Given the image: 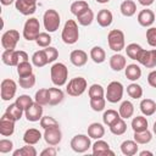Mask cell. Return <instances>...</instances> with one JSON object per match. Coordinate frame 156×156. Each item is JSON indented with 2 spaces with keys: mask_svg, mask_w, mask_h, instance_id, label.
<instances>
[{
  "mask_svg": "<svg viewBox=\"0 0 156 156\" xmlns=\"http://www.w3.org/2000/svg\"><path fill=\"white\" fill-rule=\"evenodd\" d=\"M12 156H37V150L34 146L27 144L26 146H22L21 149L12 152Z\"/></svg>",
  "mask_w": 156,
  "mask_h": 156,
  "instance_id": "44",
  "label": "cell"
},
{
  "mask_svg": "<svg viewBox=\"0 0 156 156\" xmlns=\"http://www.w3.org/2000/svg\"><path fill=\"white\" fill-rule=\"evenodd\" d=\"M107 43L112 51L119 52L126 48V40H124V33L119 29H112L107 34Z\"/></svg>",
  "mask_w": 156,
  "mask_h": 156,
  "instance_id": "4",
  "label": "cell"
},
{
  "mask_svg": "<svg viewBox=\"0 0 156 156\" xmlns=\"http://www.w3.org/2000/svg\"><path fill=\"white\" fill-rule=\"evenodd\" d=\"M118 112H119V116H121L123 119H128V118H130V117L133 116V113H134V105H133L130 101L126 100V101H123V102L121 104Z\"/></svg>",
  "mask_w": 156,
  "mask_h": 156,
  "instance_id": "30",
  "label": "cell"
},
{
  "mask_svg": "<svg viewBox=\"0 0 156 156\" xmlns=\"http://www.w3.org/2000/svg\"><path fill=\"white\" fill-rule=\"evenodd\" d=\"M90 58L95 63H102L106 60V52L101 46H94L90 50Z\"/></svg>",
  "mask_w": 156,
  "mask_h": 156,
  "instance_id": "32",
  "label": "cell"
},
{
  "mask_svg": "<svg viewBox=\"0 0 156 156\" xmlns=\"http://www.w3.org/2000/svg\"><path fill=\"white\" fill-rule=\"evenodd\" d=\"M87 9H89V5H88V2H87V1H84V0L74 1V2H72L71 7H69L71 12H72L74 16H78L79 13H82L83 11H85Z\"/></svg>",
  "mask_w": 156,
  "mask_h": 156,
  "instance_id": "40",
  "label": "cell"
},
{
  "mask_svg": "<svg viewBox=\"0 0 156 156\" xmlns=\"http://www.w3.org/2000/svg\"><path fill=\"white\" fill-rule=\"evenodd\" d=\"M69 61L72 62V65H74L76 67H82L87 63L88 61V54L83 50H73L69 54Z\"/></svg>",
  "mask_w": 156,
  "mask_h": 156,
  "instance_id": "17",
  "label": "cell"
},
{
  "mask_svg": "<svg viewBox=\"0 0 156 156\" xmlns=\"http://www.w3.org/2000/svg\"><path fill=\"white\" fill-rule=\"evenodd\" d=\"M15 119H12L6 113L0 118V134L2 136H10L15 132Z\"/></svg>",
  "mask_w": 156,
  "mask_h": 156,
  "instance_id": "16",
  "label": "cell"
},
{
  "mask_svg": "<svg viewBox=\"0 0 156 156\" xmlns=\"http://www.w3.org/2000/svg\"><path fill=\"white\" fill-rule=\"evenodd\" d=\"M96 1H98L99 4H107L110 0H96Z\"/></svg>",
  "mask_w": 156,
  "mask_h": 156,
  "instance_id": "58",
  "label": "cell"
},
{
  "mask_svg": "<svg viewBox=\"0 0 156 156\" xmlns=\"http://www.w3.org/2000/svg\"><path fill=\"white\" fill-rule=\"evenodd\" d=\"M154 1H155V0H138V2H139L140 5H143V6H145V7H147V6L152 5V4H154Z\"/></svg>",
  "mask_w": 156,
  "mask_h": 156,
  "instance_id": "55",
  "label": "cell"
},
{
  "mask_svg": "<svg viewBox=\"0 0 156 156\" xmlns=\"http://www.w3.org/2000/svg\"><path fill=\"white\" fill-rule=\"evenodd\" d=\"M126 65H127V61H126V57L121 54H115L110 57V67L116 71V72H119L122 71L123 68H126Z\"/></svg>",
  "mask_w": 156,
  "mask_h": 156,
  "instance_id": "22",
  "label": "cell"
},
{
  "mask_svg": "<svg viewBox=\"0 0 156 156\" xmlns=\"http://www.w3.org/2000/svg\"><path fill=\"white\" fill-rule=\"evenodd\" d=\"M132 129L134 132H143L147 129V119L144 116H136L132 119Z\"/></svg>",
  "mask_w": 156,
  "mask_h": 156,
  "instance_id": "35",
  "label": "cell"
},
{
  "mask_svg": "<svg viewBox=\"0 0 156 156\" xmlns=\"http://www.w3.org/2000/svg\"><path fill=\"white\" fill-rule=\"evenodd\" d=\"M13 149V143L9 139H1L0 140V152L1 154H7L12 151Z\"/></svg>",
  "mask_w": 156,
  "mask_h": 156,
  "instance_id": "52",
  "label": "cell"
},
{
  "mask_svg": "<svg viewBox=\"0 0 156 156\" xmlns=\"http://www.w3.org/2000/svg\"><path fill=\"white\" fill-rule=\"evenodd\" d=\"M63 100V91L60 88H49V105H58Z\"/></svg>",
  "mask_w": 156,
  "mask_h": 156,
  "instance_id": "27",
  "label": "cell"
},
{
  "mask_svg": "<svg viewBox=\"0 0 156 156\" xmlns=\"http://www.w3.org/2000/svg\"><path fill=\"white\" fill-rule=\"evenodd\" d=\"M39 29H40V23H39L38 18L32 17V18L27 20L23 26V38L28 41L35 40L38 38V35L40 34Z\"/></svg>",
  "mask_w": 156,
  "mask_h": 156,
  "instance_id": "6",
  "label": "cell"
},
{
  "mask_svg": "<svg viewBox=\"0 0 156 156\" xmlns=\"http://www.w3.org/2000/svg\"><path fill=\"white\" fill-rule=\"evenodd\" d=\"M91 147H93V155H115V152L110 150V145L101 139H98Z\"/></svg>",
  "mask_w": 156,
  "mask_h": 156,
  "instance_id": "21",
  "label": "cell"
},
{
  "mask_svg": "<svg viewBox=\"0 0 156 156\" xmlns=\"http://www.w3.org/2000/svg\"><path fill=\"white\" fill-rule=\"evenodd\" d=\"M138 62L141 63L144 67L146 68H154L156 67V49H152V50H143L139 58H138Z\"/></svg>",
  "mask_w": 156,
  "mask_h": 156,
  "instance_id": "14",
  "label": "cell"
},
{
  "mask_svg": "<svg viewBox=\"0 0 156 156\" xmlns=\"http://www.w3.org/2000/svg\"><path fill=\"white\" fill-rule=\"evenodd\" d=\"M91 146L90 136L85 134H77L71 140V147L77 154H84Z\"/></svg>",
  "mask_w": 156,
  "mask_h": 156,
  "instance_id": "8",
  "label": "cell"
},
{
  "mask_svg": "<svg viewBox=\"0 0 156 156\" xmlns=\"http://www.w3.org/2000/svg\"><path fill=\"white\" fill-rule=\"evenodd\" d=\"M41 138H43V134L37 128H29L23 134V141L29 145H35L37 143L40 141Z\"/></svg>",
  "mask_w": 156,
  "mask_h": 156,
  "instance_id": "19",
  "label": "cell"
},
{
  "mask_svg": "<svg viewBox=\"0 0 156 156\" xmlns=\"http://www.w3.org/2000/svg\"><path fill=\"white\" fill-rule=\"evenodd\" d=\"M43 22H44V28L46 29V32L52 33V32H56L58 29L61 18H60V15L56 10L49 9L44 12Z\"/></svg>",
  "mask_w": 156,
  "mask_h": 156,
  "instance_id": "5",
  "label": "cell"
},
{
  "mask_svg": "<svg viewBox=\"0 0 156 156\" xmlns=\"http://www.w3.org/2000/svg\"><path fill=\"white\" fill-rule=\"evenodd\" d=\"M24 116L29 122H38L43 117V106L38 102H33L28 108L24 110Z\"/></svg>",
  "mask_w": 156,
  "mask_h": 156,
  "instance_id": "15",
  "label": "cell"
},
{
  "mask_svg": "<svg viewBox=\"0 0 156 156\" xmlns=\"http://www.w3.org/2000/svg\"><path fill=\"white\" fill-rule=\"evenodd\" d=\"M96 21H98V23H99L100 27L106 28V27L111 26V23H112V21H113V15H112V12H111L110 10L102 9V10H100V11L98 12Z\"/></svg>",
  "mask_w": 156,
  "mask_h": 156,
  "instance_id": "20",
  "label": "cell"
},
{
  "mask_svg": "<svg viewBox=\"0 0 156 156\" xmlns=\"http://www.w3.org/2000/svg\"><path fill=\"white\" fill-rule=\"evenodd\" d=\"M127 94L132 99H140L143 96V88L136 83H132L127 87Z\"/></svg>",
  "mask_w": 156,
  "mask_h": 156,
  "instance_id": "41",
  "label": "cell"
},
{
  "mask_svg": "<svg viewBox=\"0 0 156 156\" xmlns=\"http://www.w3.org/2000/svg\"><path fill=\"white\" fill-rule=\"evenodd\" d=\"M138 143L135 140H124L121 144V151L126 156H133L138 152Z\"/></svg>",
  "mask_w": 156,
  "mask_h": 156,
  "instance_id": "25",
  "label": "cell"
},
{
  "mask_svg": "<svg viewBox=\"0 0 156 156\" xmlns=\"http://www.w3.org/2000/svg\"><path fill=\"white\" fill-rule=\"evenodd\" d=\"M43 138L48 145L55 146V145H58L60 141L62 140V132H61L60 127L48 128V129H44Z\"/></svg>",
  "mask_w": 156,
  "mask_h": 156,
  "instance_id": "12",
  "label": "cell"
},
{
  "mask_svg": "<svg viewBox=\"0 0 156 156\" xmlns=\"http://www.w3.org/2000/svg\"><path fill=\"white\" fill-rule=\"evenodd\" d=\"M154 22H155V13L151 10L145 9L138 13V23L141 27H151Z\"/></svg>",
  "mask_w": 156,
  "mask_h": 156,
  "instance_id": "18",
  "label": "cell"
},
{
  "mask_svg": "<svg viewBox=\"0 0 156 156\" xmlns=\"http://www.w3.org/2000/svg\"><path fill=\"white\" fill-rule=\"evenodd\" d=\"M119 10L122 12L123 16L126 17H132L133 15H135L136 12V5L133 0H124L121 6H119Z\"/></svg>",
  "mask_w": 156,
  "mask_h": 156,
  "instance_id": "28",
  "label": "cell"
},
{
  "mask_svg": "<svg viewBox=\"0 0 156 156\" xmlns=\"http://www.w3.org/2000/svg\"><path fill=\"white\" fill-rule=\"evenodd\" d=\"M51 41H52L51 37H50V34H49V33H46V32L40 33V34L38 35V38L35 39L37 45H38V46H40V48H48V46H50Z\"/></svg>",
  "mask_w": 156,
  "mask_h": 156,
  "instance_id": "45",
  "label": "cell"
},
{
  "mask_svg": "<svg viewBox=\"0 0 156 156\" xmlns=\"http://www.w3.org/2000/svg\"><path fill=\"white\" fill-rule=\"evenodd\" d=\"M124 50H126L127 56H128L129 58H132V60H136V61H138V58H139V56H140V54H141V51H143L144 49H143L139 44H136V43H132V44L127 45V48H126Z\"/></svg>",
  "mask_w": 156,
  "mask_h": 156,
  "instance_id": "33",
  "label": "cell"
},
{
  "mask_svg": "<svg viewBox=\"0 0 156 156\" xmlns=\"http://www.w3.org/2000/svg\"><path fill=\"white\" fill-rule=\"evenodd\" d=\"M16 90H17V84L15 80L12 79H2L1 80V85H0V94H1V99L4 101H10L15 98L16 95Z\"/></svg>",
  "mask_w": 156,
  "mask_h": 156,
  "instance_id": "10",
  "label": "cell"
},
{
  "mask_svg": "<svg viewBox=\"0 0 156 156\" xmlns=\"http://www.w3.org/2000/svg\"><path fill=\"white\" fill-rule=\"evenodd\" d=\"M39 122H40V127L43 129H48V128H52V127H60L58 122L54 117H50V116L41 117V119Z\"/></svg>",
  "mask_w": 156,
  "mask_h": 156,
  "instance_id": "47",
  "label": "cell"
},
{
  "mask_svg": "<svg viewBox=\"0 0 156 156\" xmlns=\"http://www.w3.org/2000/svg\"><path fill=\"white\" fill-rule=\"evenodd\" d=\"M34 101L40 104L41 106H45V105H49V89H39L37 93H35V98H34Z\"/></svg>",
  "mask_w": 156,
  "mask_h": 156,
  "instance_id": "43",
  "label": "cell"
},
{
  "mask_svg": "<svg viewBox=\"0 0 156 156\" xmlns=\"http://www.w3.org/2000/svg\"><path fill=\"white\" fill-rule=\"evenodd\" d=\"M50 77L51 82L56 87H62L66 84L68 79V68L62 62H56L50 68Z\"/></svg>",
  "mask_w": 156,
  "mask_h": 156,
  "instance_id": "2",
  "label": "cell"
},
{
  "mask_svg": "<svg viewBox=\"0 0 156 156\" xmlns=\"http://www.w3.org/2000/svg\"><path fill=\"white\" fill-rule=\"evenodd\" d=\"M88 135L91 138V139H101L104 135H105V128L101 123H91L89 127H88Z\"/></svg>",
  "mask_w": 156,
  "mask_h": 156,
  "instance_id": "24",
  "label": "cell"
},
{
  "mask_svg": "<svg viewBox=\"0 0 156 156\" xmlns=\"http://www.w3.org/2000/svg\"><path fill=\"white\" fill-rule=\"evenodd\" d=\"M32 62H33V65H34L35 67H38V68L44 67L45 65L49 63L44 49H43V50H38V51H35V52L33 54V56H32Z\"/></svg>",
  "mask_w": 156,
  "mask_h": 156,
  "instance_id": "29",
  "label": "cell"
},
{
  "mask_svg": "<svg viewBox=\"0 0 156 156\" xmlns=\"http://www.w3.org/2000/svg\"><path fill=\"white\" fill-rule=\"evenodd\" d=\"M0 2H1L4 6H9V5L16 2V0H0Z\"/></svg>",
  "mask_w": 156,
  "mask_h": 156,
  "instance_id": "56",
  "label": "cell"
},
{
  "mask_svg": "<svg viewBox=\"0 0 156 156\" xmlns=\"http://www.w3.org/2000/svg\"><path fill=\"white\" fill-rule=\"evenodd\" d=\"M77 20H78V23H79L80 26H84V27L90 26L91 22L94 21V12H93V11L90 10V7H89V9H87L85 11H83L82 13H79V15L77 16Z\"/></svg>",
  "mask_w": 156,
  "mask_h": 156,
  "instance_id": "31",
  "label": "cell"
},
{
  "mask_svg": "<svg viewBox=\"0 0 156 156\" xmlns=\"http://www.w3.org/2000/svg\"><path fill=\"white\" fill-rule=\"evenodd\" d=\"M88 94L90 99H100L105 96V90L100 84H91L88 90Z\"/></svg>",
  "mask_w": 156,
  "mask_h": 156,
  "instance_id": "42",
  "label": "cell"
},
{
  "mask_svg": "<svg viewBox=\"0 0 156 156\" xmlns=\"http://www.w3.org/2000/svg\"><path fill=\"white\" fill-rule=\"evenodd\" d=\"M87 80H85V78H83V77H76V78H72L69 82H68V84H67V87H66V91H67V94L69 95V96H80L84 91H85V89H87Z\"/></svg>",
  "mask_w": 156,
  "mask_h": 156,
  "instance_id": "7",
  "label": "cell"
},
{
  "mask_svg": "<svg viewBox=\"0 0 156 156\" xmlns=\"http://www.w3.org/2000/svg\"><path fill=\"white\" fill-rule=\"evenodd\" d=\"M110 130H111V133L115 134V135H122V134H124L126 130H127V124H126L124 119H123L122 117L118 118L116 122H113V123L110 126Z\"/></svg>",
  "mask_w": 156,
  "mask_h": 156,
  "instance_id": "36",
  "label": "cell"
},
{
  "mask_svg": "<svg viewBox=\"0 0 156 156\" xmlns=\"http://www.w3.org/2000/svg\"><path fill=\"white\" fill-rule=\"evenodd\" d=\"M118 118H121V116H119V112H117L116 110H107V111H105L104 112V115H102V121H104V123L106 124V126H111L113 122H116Z\"/></svg>",
  "mask_w": 156,
  "mask_h": 156,
  "instance_id": "39",
  "label": "cell"
},
{
  "mask_svg": "<svg viewBox=\"0 0 156 156\" xmlns=\"http://www.w3.org/2000/svg\"><path fill=\"white\" fill-rule=\"evenodd\" d=\"M18 40L20 33L16 29H9L1 37V45L5 50H15Z\"/></svg>",
  "mask_w": 156,
  "mask_h": 156,
  "instance_id": "11",
  "label": "cell"
},
{
  "mask_svg": "<svg viewBox=\"0 0 156 156\" xmlns=\"http://www.w3.org/2000/svg\"><path fill=\"white\" fill-rule=\"evenodd\" d=\"M152 130H154V133L156 134V122L154 123V127H152Z\"/></svg>",
  "mask_w": 156,
  "mask_h": 156,
  "instance_id": "59",
  "label": "cell"
},
{
  "mask_svg": "<svg viewBox=\"0 0 156 156\" xmlns=\"http://www.w3.org/2000/svg\"><path fill=\"white\" fill-rule=\"evenodd\" d=\"M152 139V134L149 129L146 130H143V132H134V140L138 143V144H147L150 143Z\"/></svg>",
  "mask_w": 156,
  "mask_h": 156,
  "instance_id": "37",
  "label": "cell"
},
{
  "mask_svg": "<svg viewBox=\"0 0 156 156\" xmlns=\"http://www.w3.org/2000/svg\"><path fill=\"white\" fill-rule=\"evenodd\" d=\"M147 83L150 87L156 88V71H151L147 74Z\"/></svg>",
  "mask_w": 156,
  "mask_h": 156,
  "instance_id": "54",
  "label": "cell"
},
{
  "mask_svg": "<svg viewBox=\"0 0 156 156\" xmlns=\"http://www.w3.org/2000/svg\"><path fill=\"white\" fill-rule=\"evenodd\" d=\"M28 54L23 50H5L1 55V60L7 66H17L20 62L28 61Z\"/></svg>",
  "mask_w": 156,
  "mask_h": 156,
  "instance_id": "3",
  "label": "cell"
},
{
  "mask_svg": "<svg viewBox=\"0 0 156 156\" xmlns=\"http://www.w3.org/2000/svg\"><path fill=\"white\" fill-rule=\"evenodd\" d=\"M16 67H17V74H18V77H27V76H30L33 73V67L29 63V61L20 62Z\"/></svg>",
  "mask_w": 156,
  "mask_h": 156,
  "instance_id": "38",
  "label": "cell"
},
{
  "mask_svg": "<svg viewBox=\"0 0 156 156\" xmlns=\"http://www.w3.org/2000/svg\"><path fill=\"white\" fill-rule=\"evenodd\" d=\"M20 87L23 88V89H30L34 87L35 84V76L32 73L30 76H27V77H20Z\"/></svg>",
  "mask_w": 156,
  "mask_h": 156,
  "instance_id": "46",
  "label": "cell"
},
{
  "mask_svg": "<svg viewBox=\"0 0 156 156\" xmlns=\"http://www.w3.org/2000/svg\"><path fill=\"white\" fill-rule=\"evenodd\" d=\"M23 108H21L16 102L15 104H11L10 106H7V108H6V115L7 116H10L12 119H15L16 122L17 121H20L21 118H22V113H23Z\"/></svg>",
  "mask_w": 156,
  "mask_h": 156,
  "instance_id": "34",
  "label": "cell"
},
{
  "mask_svg": "<svg viewBox=\"0 0 156 156\" xmlns=\"http://www.w3.org/2000/svg\"><path fill=\"white\" fill-rule=\"evenodd\" d=\"M106 106V98H100V99H90V107L95 112H100L105 108Z\"/></svg>",
  "mask_w": 156,
  "mask_h": 156,
  "instance_id": "48",
  "label": "cell"
},
{
  "mask_svg": "<svg viewBox=\"0 0 156 156\" xmlns=\"http://www.w3.org/2000/svg\"><path fill=\"white\" fill-rule=\"evenodd\" d=\"M140 111L144 116L149 117V116H152L155 112H156V102L151 99H143L140 101Z\"/></svg>",
  "mask_w": 156,
  "mask_h": 156,
  "instance_id": "23",
  "label": "cell"
},
{
  "mask_svg": "<svg viewBox=\"0 0 156 156\" xmlns=\"http://www.w3.org/2000/svg\"><path fill=\"white\" fill-rule=\"evenodd\" d=\"M146 40L150 46L156 48V28L155 27H150L146 30Z\"/></svg>",
  "mask_w": 156,
  "mask_h": 156,
  "instance_id": "50",
  "label": "cell"
},
{
  "mask_svg": "<svg viewBox=\"0 0 156 156\" xmlns=\"http://www.w3.org/2000/svg\"><path fill=\"white\" fill-rule=\"evenodd\" d=\"M33 102H34V101H33V99H32L29 95H20V96L16 99V104H17L21 108H23V110L28 108Z\"/></svg>",
  "mask_w": 156,
  "mask_h": 156,
  "instance_id": "49",
  "label": "cell"
},
{
  "mask_svg": "<svg viewBox=\"0 0 156 156\" xmlns=\"http://www.w3.org/2000/svg\"><path fill=\"white\" fill-rule=\"evenodd\" d=\"M123 98V85L119 82H111L107 85L106 90V100L111 104H116L121 101Z\"/></svg>",
  "mask_w": 156,
  "mask_h": 156,
  "instance_id": "9",
  "label": "cell"
},
{
  "mask_svg": "<svg viewBox=\"0 0 156 156\" xmlns=\"http://www.w3.org/2000/svg\"><path fill=\"white\" fill-rule=\"evenodd\" d=\"M57 154V151H56V149L54 147V146H49V147H46V149H44L41 152H40V156H55Z\"/></svg>",
  "mask_w": 156,
  "mask_h": 156,
  "instance_id": "53",
  "label": "cell"
},
{
  "mask_svg": "<svg viewBox=\"0 0 156 156\" xmlns=\"http://www.w3.org/2000/svg\"><path fill=\"white\" fill-rule=\"evenodd\" d=\"M61 39L65 44L72 45L76 44L79 39V29H78V24L74 20H68L65 23V27L62 29L61 33Z\"/></svg>",
  "mask_w": 156,
  "mask_h": 156,
  "instance_id": "1",
  "label": "cell"
},
{
  "mask_svg": "<svg viewBox=\"0 0 156 156\" xmlns=\"http://www.w3.org/2000/svg\"><path fill=\"white\" fill-rule=\"evenodd\" d=\"M139 155H140V156H145V155H150V156H152V152H150V151H141Z\"/></svg>",
  "mask_w": 156,
  "mask_h": 156,
  "instance_id": "57",
  "label": "cell"
},
{
  "mask_svg": "<svg viewBox=\"0 0 156 156\" xmlns=\"http://www.w3.org/2000/svg\"><path fill=\"white\" fill-rule=\"evenodd\" d=\"M44 51H45V54H46V57H48L49 63H50V62H54V61L58 57V51H57V49L54 48V46H48V48L44 49Z\"/></svg>",
  "mask_w": 156,
  "mask_h": 156,
  "instance_id": "51",
  "label": "cell"
},
{
  "mask_svg": "<svg viewBox=\"0 0 156 156\" xmlns=\"http://www.w3.org/2000/svg\"><path fill=\"white\" fill-rule=\"evenodd\" d=\"M15 7L20 13L29 16L33 15L37 10V0H16Z\"/></svg>",
  "mask_w": 156,
  "mask_h": 156,
  "instance_id": "13",
  "label": "cell"
},
{
  "mask_svg": "<svg viewBox=\"0 0 156 156\" xmlns=\"http://www.w3.org/2000/svg\"><path fill=\"white\" fill-rule=\"evenodd\" d=\"M124 73H126L127 79L135 82L141 77V68L135 63H130V65H127Z\"/></svg>",
  "mask_w": 156,
  "mask_h": 156,
  "instance_id": "26",
  "label": "cell"
}]
</instances>
